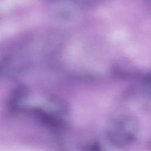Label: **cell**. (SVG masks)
I'll list each match as a JSON object with an SVG mask.
<instances>
[{"label": "cell", "mask_w": 151, "mask_h": 151, "mask_svg": "<svg viewBox=\"0 0 151 151\" xmlns=\"http://www.w3.org/2000/svg\"><path fill=\"white\" fill-rule=\"evenodd\" d=\"M138 128V122L134 116L128 114L119 116L107 128V140L114 147H124L134 140Z\"/></svg>", "instance_id": "1"}, {"label": "cell", "mask_w": 151, "mask_h": 151, "mask_svg": "<svg viewBox=\"0 0 151 151\" xmlns=\"http://www.w3.org/2000/svg\"><path fill=\"white\" fill-rule=\"evenodd\" d=\"M37 116L44 122L52 126H59L68 114L66 104L61 100L51 99L35 111Z\"/></svg>", "instance_id": "2"}, {"label": "cell", "mask_w": 151, "mask_h": 151, "mask_svg": "<svg viewBox=\"0 0 151 151\" xmlns=\"http://www.w3.org/2000/svg\"><path fill=\"white\" fill-rule=\"evenodd\" d=\"M27 96V93L25 88L23 87H18L14 91L11 96L9 106L11 109L17 110L20 109L22 104L24 103Z\"/></svg>", "instance_id": "3"}, {"label": "cell", "mask_w": 151, "mask_h": 151, "mask_svg": "<svg viewBox=\"0 0 151 151\" xmlns=\"http://www.w3.org/2000/svg\"><path fill=\"white\" fill-rule=\"evenodd\" d=\"M88 151H103V150L99 144L94 143L91 146Z\"/></svg>", "instance_id": "4"}]
</instances>
